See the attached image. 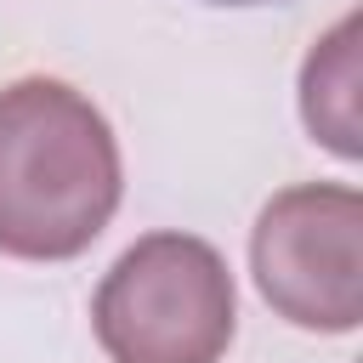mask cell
Segmentation results:
<instances>
[{"mask_svg":"<svg viewBox=\"0 0 363 363\" xmlns=\"http://www.w3.org/2000/svg\"><path fill=\"white\" fill-rule=\"evenodd\" d=\"M119 193V142L91 96L45 74L0 91V255H85L113 221Z\"/></svg>","mask_w":363,"mask_h":363,"instance_id":"6da1fadb","label":"cell"},{"mask_svg":"<svg viewBox=\"0 0 363 363\" xmlns=\"http://www.w3.org/2000/svg\"><path fill=\"white\" fill-rule=\"evenodd\" d=\"M91 329L113 363H221L238 329L233 272L193 233H147L96 284Z\"/></svg>","mask_w":363,"mask_h":363,"instance_id":"7a4b0ae2","label":"cell"},{"mask_svg":"<svg viewBox=\"0 0 363 363\" xmlns=\"http://www.w3.org/2000/svg\"><path fill=\"white\" fill-rule=\"evenodd\" d=\"M261 301L318 335H346L363 318V193L346 182H301L267 199L250 233Z\"/></svg>","mask_w":363,"mask_h":363,"instance_id":"3957f363","label":"cell"},{"mask_svg":"<svg viewBox=\"0 0 363 363\" xmlns=\"http://www.w3.org/2000/svg\"><path fill=\"white\" fill-rule=\"evenodd\" d=\"M301 119L312 142H323L340 159L363 153L357 130V17H340L301 68Z\"/></svg>","mask_w":363,"mask_h":363,"instance_id":"277c9868","label":"cell"},{"mask_svg":"<svg viewBox=\"0 0 363 363\" xmlns=\"http://www.w3.org/2000/svg\"><path fill=\"white\" fill-rule=\"evenodd\" d=\"M216 6H272V0H216Z\"/></svg>","mask_w":363,"mask_h":363,"instance_id":"5b68a950","label":"cell"}]
</instances>
